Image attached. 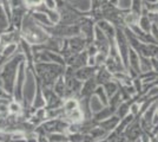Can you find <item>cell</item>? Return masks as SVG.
Wrapping results in <instances>:
<instances>
[{"instance_id":"6da1fadb","label":"cell","mask_w":158,"mask_h":142,"mask_svg":"<svg viewBox=\"0 0 158 142\" xmlns=\"http://www.w3.org/2000/svg\"><path fill=\"white\" fill-rule=\"evenodd\" d=\"M20 36L30 45H43L50 39L48 32L45 30V27L38 24L31 14H26L24 17L20 27Z\"/></svg>"},{"instance_id":"3957f363","label":"cell","mask_w":158,"mask_h":142,"mask_svg":"<svg viewBox=\"0 0 158 142\" xmlns=\"http://www.w3.org/2000/svg\"><path fill=\"white\" fill-rule=\"evenodd\" d=\"M69 49L71 51V54H79V52H83V50L85 49V46L87 45V41L84 37H81L80 34L79 36H74L72 38L69 39Z\"/></svg>"},{"instance_id":"2e32d148","label":"cell","mask_w":158,"mask_h":142,"mask_svg":"<svg viewBox=\"0 0 158 142\" xmlns=\"http://www.w3.org/2000/svg\"><path fill=\"white\" fill-rule=\"evenodd\" d=\"M130 114V103L129 102L124 101L123 103H120L118 108L116 109V115L118 116L119 118H124L125 116H127Z\"/></svg>"},{"instance_id":"5bb4252c","label":"cell","mask_w":158,"mask_h":142,"mask_svg":"<svg viewBox=\"0 0 158 142\" xmlns=\"http://www.w3.org/2000/svg\"><path fill=\"white\" fill-rule=\"evenodd\" d=\"M104 107H105V105L102 103V101L99 100L96 95L91 97V100H90V109H91V111H92L93 115L97 114L98 111H100Z\"/></svg>"},{"instance_id":"8992f818","label":"cell","mask_w":158,"mask_h":142,"mask_svg":"<svg viewBox=\"0 0 158 142\" xmlns=\"http://www.w3.org/2000/svg\"><path fill=\"white\" fill-rule=\"evenodd\" d=\"M66 2L72 6L77 11H81L87 13L92 8V1L91 0H65Z\"/></svg>"},{"instance_id":"603a6c76","label":"cell","mask_w":158,"mask_h":142,"mask_svg":"<svg viewBox=\"0 0 158 142\" xmlns=\"http://www.w3.org/2000/svg\"><path fill=\"white\" fill-rule=\"evenodd\" d=\"M43 4L45 5L46 8L51 10V11H54V10L58 8V1L57 0H44Z\"/></svg>"},{"instance_id":"d4e9b609","label":"cell","mask_w":158,"mask_h":142,"mask_svg":"<svg viewBox=\"0 0 158 142\" xmlns=\"http://www.w3.org/2000/svg\"><path fill=\"white\" fill-rule=\"evenodd\" d=\"M135 142H143V141H142V139H138L137 141H135Z\"/></svg>"},{"instance_id":"ffe728a7","label":"cell","mask_w":158,"mask_h":142,"mask_svg":"<svg viewBox=\"0 0 158 142\" xmlns=\"http://www.w3.org/2000/svg\"><path fill=\"white\" fill-rule=\"evenodd\" d=\"M8 110H10L11 114L18 115V114L21 113V107H20V104L18 103V102L14 101V102H11V103L8 104Z\"/></svg>"},{"instance_id":"7a4b0ae2","label":"cell","mask_w":158,"mask_h":142,"mask_svg":"<svg viewBox=\"0 0 158 142\" xmlns=\"http://www.w3.org/2000/svg\"><path fill=\"white\" fill-rule=\"evenodd\" d=\"M25 63L26 62H21L19 64V72L17 74V82L14 85V98L15 101L19 102L23 98V87L25 84V76H26V71H25Z\"/></svg>"},{"instance_id":"d6986e66","label":"cell","mask_w":158,"mask_h":142,"mask_svg":"<svg viewBox=\"0 0 158 142\" xmlns=\"http://www.w3.org/2000/svg\"><path fill=\"white\" fill-rule=\"evenodd\" d=\"M17 44H10V45H7V46L2 47V50H1V54H2V57H5V58H10L12 54H14V52L17 51Z\"/></svg>"},{"instance_id":"9a60e30c","label":"cell","mask_w":158,"mask_h":142,"mask_svg":"<svg viewBox=\"0 0 158 142\" xmlns=\"http://www.w3.org/2000/svg\"><path fill=\"white\" fill-rule=\"evenodd\" d=\"M46 137L48 142H70L69 136L65 135L64 133H51L47 134Z\"/></svg>"},{"instance_id":"8fae6325","label":"cell","mask_w":158,"mask_h":142,"mask_svg":"<svg viewBox=\"0 0 158 142\" xmlns=\"http://www.w3.org/2000/svg\"><path fill=\"white\" fill-rule=\"evenodd\" d=\"M63 108H64L65 114L71 113V111H73V110H76V109L79 108V101H77L76 97H70V98H67V100L64 102Z\"/></svg>"},{"instance_id":"52a82bcc","label":"cell","mask_w":158,"mask_h":142,"mask_svg":"<svg viewBox=\"0 0 158 142\" xmlns=\"http://www.w3.org/2000/svg\"><path fill=\"white\" fill-rule=\"evenodd\" d=\"M97 87H98V84H97V82L94 80V77H92V78H90V80H87V81L83 83V88H81L80 95L83 97H90L94 93V90H96Z\"/></svg>"},{"instance_id":"5b68a950","label":"cell","mask_w":158,"mask_h":142,"mask_svg":"<svg viewBox=\"0 0 158 142\" xmlns=\"http://www.w3.org/2000/svg\"><path fill=\"white\" fill-rule=\"evenodd\" d=\"M112 78H113V75L104 65L103 67H99L96 75H94V80H96L98 85H104L105 83L112 81Z\"/></svg>"},{"instance_id":"9c48e42d","label":"cell","mask_w":158,"mask_h":142,"mask_svg":"<svg viewBox=\"0 0 158 142\" xmlns=\"http://www.w3.org/2000/svg\"><path fill=\"white\" fill-rule=\"evenodd\" d=\"M114 113H116V108H113L111 105H105L100 111L93 115V120L97 122H102L106 118H109V117H111Z\"/></svg>"},{"instance_id":"4fadbf2b","label":"cell","mask_w":158,"mask_h":142,"mask_svg":"<svg viewBox=\"0 0 158 142\" xmlns=\"http://www.w3.org/2000/svg\"><path fill=\"white\" fill-rule=\"evenodd\" d=\"M118 85L119 83L117 81H110L103 85V88L105 90L107 97H111V96H113V95L118 91Z\"/></svg>"},{"instance_id":"7402d4cb","label":"cell","mask_w":158,"mask_h":142,"mask_svg":"<svg viewBox=\"0 0 158 142\" xmlns=\"http://www.w3.org/2000/svg\"><path fill=\"white\" fill-rule=\"evenodd\" d=\"M132 5V0H118V7L119 10H123V11H127V10H131Z\"/></svg>"},{"instance_id":"7c38bea8","label":"cell","mask_w":158,"mask_h":142,"mask_svg":"<svg viewBox=\"0 0 158 142\" xmlns=\"http://www.w3.org/2000/svg\"><path fill=\"white\" fill-rule=\"evenodd\" d=\"M139 65H140V71L142 74L152 71V63L150 57H144V56H139Z\"/></svg>"},{"instance_id":"e0dca14e","label":"cell","mask_w":158,"mask_h":142,"mask_svg":"<svg viewBox=\"0 0 158 142\" xmlns=\"http://www.w3.org/2000/svg\"><path fill=\"white\" fill-rule=\"evenodd\" d=\"M94 95L102 101V103H103L104 105H109V97H107V95H106L105 90L103 88V85H98V87L96 88Z\"/></svg>"},{"instance_id":"ba28073f","label":"cell","mask_w":158,"mask_h":142,"mask_svg":"<svg viewBox=\"0 0 158 142\" xmlns=\"http://www.w3.org/2000/svg\"><path fill=\"white\" fill-rule=\"evenodd\" d=\"M119 122H120V118H119L117 115H114V116L109 117V118H106V120H104V121L99 122V127L103 128L104 130H106V131L109 133V131L114 130V128L118 127Z\"/></svg>"},{"instance_id":"ac0fdd59","label":"cell","mask_w":158,"mask_h":142,"mask_svg":"<svg viewBox=\"0 0 158 142\" xmlns=\"http://www.w3.org/2000/svg\"><path fill=\"white\" fill-rule=\"evenodd\" d=\"M89 134H90V136H92V139L100 140V139H104L107 135V131L104 130L103 128H100V127H94Z\"/></svg>"},{"instance_id":"cb8c5ba5","label":"cell","mask_w":158,"mask_h":142,"mask_svg":"<svg viewBox=\"0 0 158 142\" xmlns=\"http://www.w3.org/2000/svg\"><path fill=\"white\" fill-rule=\"evenodd\" d=\"M151 34H152V37H153V39L156 41V43H157V45H158V27L156 26L155 24L152 25Z\"/></svg>"},{"instance_id":"30bf717a","label":"cell","mask_w":158,"mask_h":142,"mask_svg":"<svg viewBox=\"0 0 158 142\" xmlns=\"http://www.w3.org/2000/svg\"><path fill=\"white\" fill-rule=\"evenodd\" d=\"M152 25H153V23H152L151 19L149 18L148 14L140 15L139 21H138V26L140 27V30H143L145 33H151Z\"/></svg>"},{"instance_id":"44dd1931","label":"cell","mask_w":158,"mask_h":142,"mask_svg":"<svg viewBox=\"0 0 158 142\" xmlns=\"http://www.w3.org/2000/svg\"><path fill=\"white\" fill-rule=\"evenodd\" d=\"M140 109H142V105L139 102H132L130 104V114L133 116H137L140 114Z\"/></svg>"},{"instance_id":"277c9868","label":"cell","mask_w":158,"mask_h":142,"mask_svg":"<svg viewBox=\"0 0 158 142\" xmlns=\"http://www.w3.org/2000/svg\"><path fill=\"white\" fill-rule=\"evenodd\" d=\"M96 70H97L96 67L85 65V67H83V68L78 69L77 71H74V77H76L77 80H79V81L85 82V81H87V80L94 77V75L97 72Z\"/></svg>"}]
</instances>
